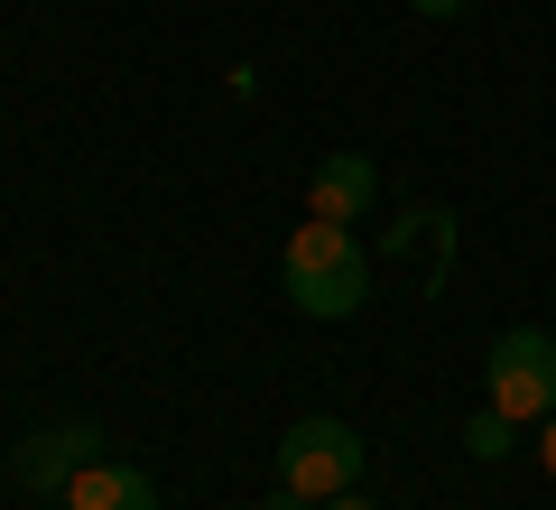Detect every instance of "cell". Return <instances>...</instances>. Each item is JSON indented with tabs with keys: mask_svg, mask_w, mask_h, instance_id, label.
Here are the masks:
<instances>
[{
	"mask_svg": "<svg viewBox=\"0 0 556 510\" xmlns=\"http://www.w3.org/2000/svg\"><path fill=\"white\" fill-rule=\"evenodd\" d=\"M316 510H380V501H362V492H334V501H316Z\"/></svg>",
	"mask_w": 556,
	"mask_h": 510,
	"instance_id": "8fae6325",
	"label": "cell"
},
{
	"mask_svg": "<svg viewBox=\"0 0 556 510\" xmlns=\"http://www.w3.org/2000/svg\"><path fill=\"white\" fill-rule=\"evenodd\" d=\"M65 510H159V473H139V464H84L75 483H65Z\"/></svg>",
	"mask_w": 556,
	"mask_h": 510,
	"instance_id": "8992f818",
	"label": "cell"
},
{
	"mask_svg": "<svg viewBox=\"0 0 556 510\" xmlns=\"http://www.w3.org/2000/svg\"><path fill=\"white\" fill-rule=\"evenodd\" d=\"M417 20H464V10H473V0H408Z\"/></svg>",
	"mask_w": 556,
	"mask_h": 510,
	"instance_id": "9c48e42d",
	"label": "cell"
},
{
	"mask_svg": "<svg viewBox=\"0 0 556 510\" xmlns=\"http://www.w3.org/2000/svg\"><path fill=\"white\" fill-rule=\"evenodd\" d=\"M260 510H316V501H306V492H288V483H278V492H269V501H260Z\"/></svg>",
	"mask_w": 556,
	"mask_h": 510,
	"instance_id": "30bf717a",
	"label": "cell"
},
{
	"mask_svg": "<svg viewBox=\"0 0 556 510\" xmlns=\"http://www.w3.org/2000/svg\"><path fill=\"white\" fill-rule=\"evenodd\" d=\"M538 473L556 483V418H538Z\"/></svg>",
	"mask_w": 556,
	"mask_h": 510,
	"instance_id": "ba28073f",
	"label": "cell"
},
{
	"mask_svg": "<svg viewBox=\"0 0 556 510\" xmlns=\"http://www.w3.org/2000/svg\"><path fill=\"white\" fill-rule=\"evenodd\" d=\"M362 464H371V446H362V427H343V418H298V427L278 436V483L306 492V501L353 492Z\"/></svg>",
	"mask_w": 556,
	"mask_h": 510,
	"instance_id": "3957f363",
	"label": "cell"
},
{
	"mask_svg": "<svg viewBox=\"0 0 556 510\" xmlns=\"http://www.w3.org/2000/svg\"><path fill=\"white\" fill-rule=\"evenodd\" d=\"M278 288H288L298 315H316V325L362 315V297H371V260H362L353 223H316V214H306L298 233H288V251H278Z\"/></svg>",
	"mask_w": 556,
	"mask_h": 510,
	"instance_id": "6da1fadb",
	"label": "cell"
},
{
	"mask_svg": "<svg viewBox=\"0 0 556 510\" xmlns=\"http://www.w3.org/2000/svg\"><path fill=\"white\" fill-rule=\"evenodd\" d=\"M482 409H501L510 427L556 418V334L547 325H510L492 353H482Z\"/></svg>",
	"mask_w": 556,
	"mask_h": 510,
	"instance_id": "7a4b0ae2",
	"label": "cell"
},
{
	"mask_svg": "<svg viewBox=\"0 0 556 510\" xmlns=\"http://www.w3.org/2000/svg\"><path fill=\"white\" fill-rule=\"evenodd\" d=\"M510 436H519V427H510L501 409H473V418H464V446H473L482 464H501V455H510Z\"/></svg>",
	"mask_w": 556,
	"mask_h": 510,
	"instance_id": "52a82bcc",
	"label": "cell"
},
{
	"mask_svg": "<svg viewBox=\"0 0 556 510\" xmlns=\"http://www.w3.org/2000/svg\"><path fill=\"white\" fill-rule=\"evenodd\" d=\"M93 418H56V427L20 436V455H10V473H20V492H65L84 464H93Z\"/></svg>",
	"mask_w": 556,
	"mask_h": 510,
	"instance_id": "277c9868",
	"label": "cell"
},
{
	"mask_svg": "<svg viewBox=\"0 0 556 510\" xmlns=\"http://www.w3.org/2000/svg\"><path fill=\"white\" fill-rule=\"evenodd\" d=\"M371 204H380V167L362 149H334L316 177H306V214L316 223H362Z\"/></svg>",
	"mask_w": 556,
	"mask_h": 510,
	"instance_id": "5b68a950",
	"label": "cell"
}]
</instances>
